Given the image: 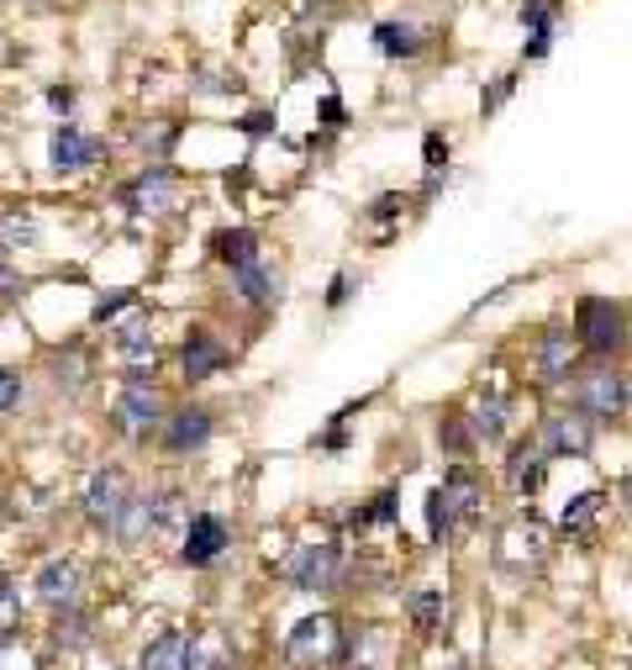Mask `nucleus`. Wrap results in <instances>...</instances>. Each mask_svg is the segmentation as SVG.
Returning <instances> with one entry per match:
<instances>
[{
	"instance_id": "1",
	"label": "nucleus",
	"mask_w": 632,
	"mask_h": 670,
	"mask_svg": "<svg viewBox=\"0 0 632 670\" xmlns=\"http://www.w3.org/2000/svg\"><path fill=\"white\" fill-rule=\"evenodd\" d=\"M474 512H480V481H474V470H454L443 486L427 496V533L433 539H448L470 523Z\"/></svg>"
},
{
	"instance_id": "2",
	"label": "nucleus",
	"mask_w": 632,
	"mask_h": 670,
	"mask_svg": "<svg viewBox=\"0 0 632 670\" xmlns=\"http://www.w3.org/2000/svg\"><path fill=\"white\" fill-rule=\"evenodd\" d=\"M580 338H585V348L591 354H616V348L628 344V323H622V312H616L612 302H580Z\"/></svg>"
},
{
	"instance_id": "3",
	"label": "nucleus",
	"mask_w": 632,
	"mask_h": 670,
	"mask_svg": "<svg viewBox=\"0 0 632 670\" xmlns=\"http://www.w3.org/2000/svg\"><path fill=\"white\" fill-rule=\"evenodd\" d=\"M111 423L127 433V439H142L148 427L164 423V396H158L148 381H127V391H121L117 412H111Z\"/></svg>"
},
{
	"instance_id": "4",
	"label": "nucleus",
	"mask_w": 632,
	"mask_h": 670,
	"mask_svg": "<svg viewBox=\"0 0 632 670\" xmlns=\"http://www.w3.org/2000/svg\"><path fill=\"white\" fill-rule=\"evenodd\" d=\"M290 660L296 666H322V660H333L337 654V623L327 618V612H316V618H306V623H296V633H290Z\"/></svg>"
},
{
	"instance_id": "5",
	"label": "nucleus",
	"mask_w": 632,
	"mask_h": 670,
	"mask_svg": "<svg viewBox=\"0 0 632 670\" xmlns=\"http://www.w3.org/2000/svg\"><path fill=\"white\" fill-rule=\"evenodd\" d=\"M121 508H127V475H121V470H96L90 486H85V512H90V523L111 529Z\"/></svg>"
},
{
	"instance_id": "6",
	"label": "nucleus",
	"mask_w": 632,
	"mask_h": 670,
	"mask_svg": "<svg viewBox=\"0 0 632 670\" xmlns=\"http://www.w3.org/2000/svg\"><path fill=\"white\" fill-rule=\"evenodd\" d=\"M175 169H142L138 180L127 185V211H138V217H154V211H169L175 206Z\"/></svg>"
},
{
	"instance_id": "7",
	"label": "nucleus",
	"mask_w": 632,
	"mask_h": 670,
	"mask_svg": "<svg viewBox=\"0 0 632 670\" xmlns=\"http://www.w3.org/2000/svg\"><path fill=\"white\" fill-rule=\"evenodd\" d=\"M337 570H343L337 549L316 544V549H300L296 560L285 565V575H290V587H296V591H327L337 581Z\"/></svg>"
},
{
	"instance_id": "8",
	"label": "nucleus",
	"mask_w": 632,
	"mask_h": 670,
	"mask_svg": "<svg viewBox=\"0 0 632 670\" xmlns=\"http://www.w3.org/2000/svg\"><path fill=\"white\" fill-rule=\"evenodd\" d=\"M221 549H227V523H221L217 512H200V518H190L179 560H185V565H211Z\"/></svg>"
},
{
	"instance_id": "9",
	"label": "nucleus",
	"mask_w": 632,
	"mask_h": 670,
	"mask_svg": "<svg viewBox=\"0 0 632 670\" xmlns=\"http://www.w3.org/2000/svg\"><path fill=\"white\" fill-rule=\"evenodd\" d=\"M79 587H85V570L75 565V560H48V565L38 570V597L48 602V608H79Z\"/></svg>"
},
{
	"instance_id": "10",
	"label": "nucleus",
	"mask_w": 632,
	"mask_h": 670,
	"mask_svg": "<svg viewBox=\"0 0 632 670\" xmlns=\"http://www.w3.org/2000/svg\"><path fill=\"white\" fill-rule=\"evenodd\" d=\"M574 391H580V406L595 412V417H616V412L628 406V381L612 375V370H591V375H585Z\"/></svg>"
},
{
	"instance_id": "11",
	"label": "nucleus",
	"mask_w": 632,
	"mask_h": 670,
	"mask_svg": "<svg viewBox=\"0 0 632 670\" xmlns=\"http://www.w3.org/2000/svg\"><path fill=\"white\" fill-rule=\"evenodd\" d=\"M96 154H100V142L85 138L79 127H59L53 142H48V159H53L59 175H75V169H85V164H96Z\"/></svg>"
},
{
	"instance_id": "12",
	"label": "nucleus",
	"mask_w": 632,
	"mask_h": 670,
	"mask_svg": "<svg viewBox=\"0 0 632 670\" xmlns=\"http://www.w3.org/2000/svg\"><path fill=\"white\" fill-rule=\"evenodd\" d=\"M595 427L585 417H549L543 423V454H591Z\"/></svg>"
},
{
	"instance_id": "13",
	"label": "nucleus",
	"mask_w": 632,
	"mask_h": 670,
	"mask_svg": "<svg viewBox=\"0 0 632 670\" xmlns=\"http://www.w3.org/2000/svg\"><path fill=\"white\" fill-rule=\"evenodd\" d=\"M211 439V412H200V406H185L179 417H169V427H164V444L175 449V454H190V449H200Z\"/></svg>"
},
{
	"instance_id": "14",
	"label": "nucleus",
	"mask_w": 632,
	"mask_h": 670,
	"mask_svg": "<svg viewBox=\"0 0 632 670\" xmlns=\"http://www.w3.org/2000/svg\"><path fill=\"white\" fill-rule=\"evenodd\" d=\"M221 365H227V348H221L211 333H190V338H185V375H190V381H206V375Z\"/></svg>"
},
{
	"instance_id": "15",
	"label": "nucleus",
	"mask_w": 632,
	"mask_h": 670,
	"mask_svg": "<svg viewBox=\"0 0 632 670\" xmlns=\"http://www.w3.org/2000/svg\"><path fill=\"white\" fill-rule=\"evenodd\" d=\"M142 670H190V639H185V633L154 639L148 654H142Z\"/></svg>"
},
{
	"instance_id": "16",
	"label": "nucleus",
	"mask_w": 632,
	"mask_h": 670,
	"mask_svg": "<svg viewBox=\"0 0 632 670\" xmlns=\"http://www.w3.org/2000/svg\"><path fill=\"white\" fill-rule=\"evenodd\" d=\"M543 475H549V465H543V449L527 444L512 454V491L516 496H533L537 486H543Z\"/></svg>"
},
{
	"instance_id": "17",
	"label": "nucleus",
	"mask_w": 632,
	"mask_h": 670,
	"mask_svg": "<svg viewBox=\"0 0 632 670\" xmlns=\"http://www.w3.org/2000/svg\"><path fill=\"white\" fill-rule=\"evenodd\" d=\"M375 42H379L385 59H412V53H422V32L406 27V21H385V27H375Z\"/></svg>"
},
{
	"instance_id": "18",
	"label": "nucleus",
	"mask_w": 632,
	"mask_h": 670,
	"mask_svg": "<svg viewBox=\"0 0 632 670\" xmlns=\"http://www.w3.org/2000/svg\"><path fill=\"white\" fill-rule=\"evenodd\" d=\"M117 539L121 544H138V539H148L154 533V502H138V496H127V508L117 512Z\"/></svg>"
},
{
	"instance_id": "19",
	"label": "nucleus",
	"mask_w": 632,
	"mask_h": 670,
	"mask_svg": "<svg viewBox=\"0 0 632 670\" xmlns=\"http://www.w3.org/2000/svg\"><path fill=\"white\" fill-rule=\"evenodd\" d=\"M211 254H217L221 265H254V254H258V238L248 233V227H233V233H217L211 238Z\"/></svg>"
},
{
	"instance_id": "20",
	"label": "nucleus",
	"mask_w": 632,
	"mask_h": 670,
	"mask_svg": "<svg viewBox=\"0 0 632 670\" xmlns=\"http://www.w3.org/2000/svg\"><path fill=\"white\" fill-rule=\"evenodd\" d=\"M570 365H574V338L564 327H553L549 338H543V375H549V381H564Z\"/></svg>"
},
{
	"instance_id": "21",
	"label": "nucleus",
	"mask_w": 632,
	"mask_h": 670,
	"mask_svg": "<svg viewBox=\"0 0 632 670\" xmlns=\"http://www.w3.org/2000/svg\"><path fill=\"white\" fill-rule=\"evenodd\" d=\"M38 238V223H32V211H17V206H6L0 211V248H11V254H21V248Z\"/></svg>"
},
{
	"instance_id": "22",
	"label": "nucleus",
	"mask_w": 632,
	"mask_h": 670,
	"mask_svg": "<svg viewBox=\"0 0 632 670\" xmlns=\"http://www.w3.org/2000/svg\"><path fill=\"white\" fill-rule=\"evenodd\" d=\"M117 354L127 359V365H154V338H148V323L142 317H132V323L121 327V344H117Z\"/></svg>"
},
{
	"instance_id": "23",
	"label": "nucleus",
	"mask_w": 632,
	"mask_h": 670,
	"mask_svg": "<svg viewBox=\"0 0 632 670\" xmlns=\"http://www.w3.org/2000/svg\"><path fill=\"white\" fill-rule=\"evenodd\" d=\"M470 433L480 439V444H501V439H506V406H501V402H480L470 412Z\"/></svg>"
},
{
	"instance_id": "24",
	"label": "nucleus",
	"mask_w": 632,
	"mask_h": 670,
	"mask_svg": "<svg viewBox=\"0 0 632 670\" xmlns=\"http://www.w3.org/2000/svg\"><path fill=\"white\" fill-rule=\"evenodd\" d=\"M501 549H506V560H537L543 554V529L537 523H516V529L501 533Z\"/></svg>"
},
{
	"instance_id": "25",
	"label": "nucleus",
	"mask_w": 632,
	"mask_h": 670,
	"mask_svg": "<svg viewBox=\"0 0 632 670\" xmlns=\"http://www.w3.org/2000/svg\"><path fill=\"white\" fill-rule=\"evenodd\" d=\"M595 512H601V496L595 491H580L574 502H564V512H559V529L564 533H580L595 523Z\"/></svg>"
},
{
	"instance_id": "26",
	"label": "nucleus",
	"mask_w": 632,
	"mask_h": 670,
	"mask_svg": "<svg viewBox=\"0 0 632 670\" xmlns=\"http://www.w3.org/2000/svg\"><path fill=\"white\" fill-rule=\"evenodd\" d=\"M237 285H243V296H248L254 306L275 302V275L258 265V259H254V265H237Z\"/></svg>"
},
{
	"instance_id": "27",
	"label": "nucleus",
	"mask_w": 632,
	"mask_h": 670,
	"mask_svg": "<svg viewBox=\"0 0 632 670\" xmlns=\"http://www.w3.org/2000/svg\"><path fill=\"white\" fill-rule=\"evenodd\" d=\"M53 639H59V650H85V644H90V618H85V612H75V608H63Z\"/></svg>"
},
{
	"instance_id": "28",
	"label": "nucleus",
	"mask_w": 632,
	"mask_h": 670,
	"mask_svg": "<svg viewBox=\"0 0 632 670\" xmlns=\"http://www.w3.org/2000/svg\"><path fill=\"white\" fill-rule=\"evenodd\" d=\"M227 666V650H221L217 633H200V639H190V670H221Z\"/></svg>"
},
{
	"instance_id": "29",
	"label": "nucleus",
	"mask_w": 632,
	"mask_h": 670,
	"mask_svg": "<svg viewBox=\"0 0 632 670\" xmlns=\"http://www.w3.org/2000/svg\"><path fill=\"white\" fill-rule=\"evenodd\" d=\"M412 618H416V629H422V633H433L437 623H443V591H433V587L416 591V597H412Z\"/></svg>"
},
{
	"instance_id": "30",
	"label": "nucleus",
	"mask_w": 632,
	"mask_h": 670,
	"mask_svg": "<svg viewBox=\"0 0 632 670\" xmlns=\"http://www.w3.org/2000/svg\"><path fill=\"white\" fill-rule=\"evenodd\" d=\"M21 623V591L11 575H0V633H11Z\"/></svg>"
},
{
	"instance_id": "31",
	"label": "nucleus",
	"mask_w": 632,
	"mask_h": 670,
	"mask_svg": "<svg viewBox=\"0 0 632 670\" xmlns=\"http://www.w3.org/2000/svg\"><path fill=\"white\" fill-rule=\"evenodd\" d=\"M17 402H21V375H11V370H0V412H11Z\"/></svg>"
},
{
	"instance_id": "32",
	"label": "nucleus",
	"mask_w": 632,
	"mask_h": 670,
	"mask_svg": "<svg viewBox=\"0 0 632 670\" xmlns=\"http://www.w3.org/2000/svg\"><path fill=\"white\" fill-rule=\"evenodd\" d=\"M553 17V0H522V21H533V27H549Z\"/></svg>"
},
{
	"instance_id": "33",
	"label": "nucleus",
	"mask_w": 632,
	"mask_h": 670,
	"mask_svg": "<svg viewBox=\"0 0 632 670\" xmlns=\"http://www.w3.org/2000/svg\"><path fill=\"white\" fill-rule=\"evenodd\" d=\"M401 211H406V201H401V196H379V201H375V211H369V217H375V223H395Z\"/></svg>"
},
{
	"instance_id": "34",
	"label": "nucleus",
	"mask_w": 632,
	"mask_h": 670,
	"mask_svg": "<svg viewBox=\"0 0 632 670\" xmlns=\"http://www.w3.org/2000/svg\"><path fill=\"white\" fill-rule=\"evenodd\" d=\"M369 518H375V523H391V518H395V491H379V496H375V512H369Z\"/></svg>"
},
{
	"instance_id": "35",
	"label": "nucleus",
	"mask_w": 632,
	"mask_h": 670,
	"mask_svg": "<svg viewBox=\"0 0 632 670\" xmlns=\"http://www.w3.org/2000/svg\"><path fill=\"white\" fill-rule=\"evenodd\" d=\"M121 306H132V296H111V302H100V306H96V323H111Z\"/></svg>"
},
{
	"instance_id": "36",
	"label": "nucleus",
	"mask_w": 632,
	"mask_h": 670,
	"mask_svg": "<svg viewBox=\"0 0 632 670\" xmlns=\"http://www.w3.org/2000/svg\"><path fill=\"white\" fill-rule=\"evenodd\" d=\"M17 290H21V275L17 269H0V302H11Z\"/></svg>"
},
{
	"instance_id": "37",
	"label": "nucleus",
	"mask_w": 632,
	"mask_h": 670,
	"mask_svg": "<svg viewBox=\"0 0 632 670\" xmlns=\"http://www.w3.org/2000/svg\"><path fill=\"white\" fill-rule=\"evenodd\" d=\"M427 159H448V142H443V138H437V132H433V138H427Z\"/></svg>"
},
{
	"instance_id": "38",
	"label": "nucleus",
	"mask_w": 632,
	"mask_h": 670,
	"mask_svg": "<svg viewBox=\"0 0 632 670\" xmlns=\"http://www.w3.org/2000/svg\"><path fill=\"white\" fill-rule=\"evenodd\" d=\"M343 296H348V275H337V280H333V296H327V302H343Z\"/></svg>"
},
{
	"instance_id": "39",
	"label": "nucleus",
	"mask_w": 632,
	"mask_h": 670,
	"mask_svg": "<svg viewBox=\"0 0 632 670\" xmlns=\"http://www.w3.org/2000/svg\"><path fill=\"white\" fill-rule=\"evenodd\" d=\"M628 496H632V481H628Z\"/></svg>"
}]
</instances>
